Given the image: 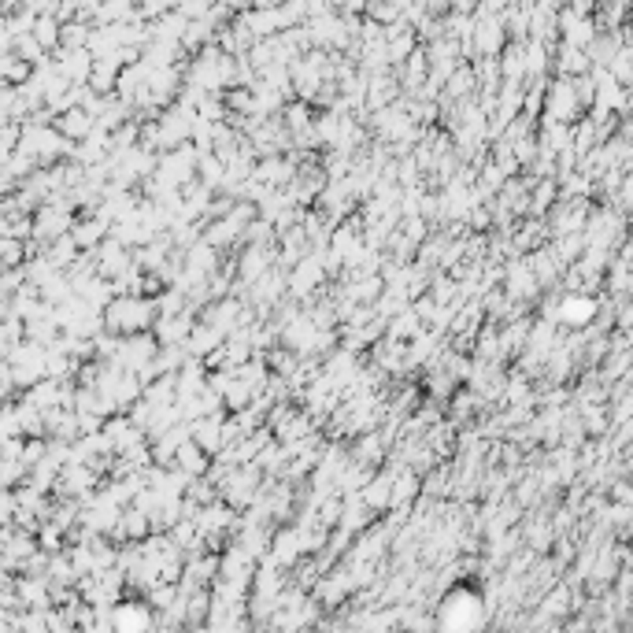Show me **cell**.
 Returning <instances> with one entry per match:
<instances>
[{
  "label": "cell",
  "instance_id": "obj_1",
  "mask_svg": "<svg viewBox=\"0 0 633 633\" xmlns=\"http://www.w3.org/2000/svg\"><path fill=\"white\" fill-rule=\"evenodd\" d=\"M593 315H596V304L589 296H582V293H578V296H563V304H560V319H563V323L578 326V323H585V319H593Z\"/></svg>",
  "mask_w": 633,
  "mask_h": 633
},
{
  "label": "cell",
  "instance_id": "obj_2",
  "mask_svg": "<svg viewBox=\"0 0 633 633\" xmlns=\"http://www.w3.org/2000/svg\"><path fill=\"white\" fill-rule=\"evenodd\" d=\"M145 615H137V611H130V607H123L119 611V626H145Z\"/></svg>",
  "mask_w": 633,
  "mask_h": 633
}]
</instances>
